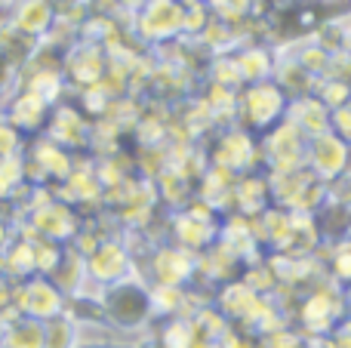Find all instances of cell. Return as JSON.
<instances>
[{
	"label": "cell",
	"mask_w": 351,
	"mask_h": 348,
	"mask_svg": "<svg viewBox=\"0 0 351 348\" xmlns=\"http://www.w3.org/2000/svg\"><path fill=\"white\" fill-rule=\"evenodd\" d=\"M96 308L105 324H111L117 333H123L133 343L145 339L152 333V327L158 324L152 306V287H148V281L142 275L102 287L96 296Z\"/></svg>",
	"instance_id": "cell-1"
},
{
	"label": "cell",
	"mask_w": 351,
	"mask_h": 348,
	"mask_svg": "<svg viewBox=\"0 0 351 348\" xmlns=\"http://www.w3.org/2000/svg\"><path fill=\"white\" fill-rule=\"evenodd\" d=\"M346 318V299H342V287L330 277H321L315 287L299 293L296 312H293V327L308 336H327L336 330V324Z\"/></svg>",
	"instance_id": "cell-2"
},
{
	"label": "cell",
	"mask_w": 351,
	"mask_h": 348,
	"mask_svg": "<svg viewBox=\"0 0 351 348\" xmlns=\"http://www.w3.org/2000/svg\"><path fill=\"white\" fill-rule=\"evenodd\" d=\"M290 96L271 80L262 84H247V90L237 92V127L250 129V133H268L271 127H278L287 114Z\"/></svg>",
	"instance_id": "cell-3"
},
{
	"label": "cell",
	"mask_w": 351,
	"mask_h": 348,
	"mask_svg": "<svg viewBox=\"0 0 351 348\" xmlns=\"http://www.w3.org/2000/svg\"><path fill=\"white\" fill-rule=\"evenodd\" d=\"M185 12L188 6L179 0H148L133 18L130 31L139 43L158 47V43H173L176 37H185Z\"/></svg>",
	"instance_id": "cell-4"
},
{
	"label": "cell",
	"mask_w": 351,
	"mask_h": 348,
	"mask_svg": "<svg viewBox=\"0 0 351 348\" xmlns=\"http://www.w3.org/2000/svg\"><path fill=\"white\" fill-rule=\"evenodd\" d=\"M139 275L148 284H167V287H191L197 277V253L160 240L148 250V265H139Z\"/></svg>",
	"instance_id": "cell-5"
},
{
	"label": "cell",
	"mask_w": 351,
	"mask_h": 348,
	"mask_svg": "<svg viewBox=\"0 0 351 348\" xmlns=\"http://www.w3.org/2000/svg\"><path fill=\"white\" fill-rule=\"evenodd\" d=\"M86 275H90L93 287H111L117 281H127V277L139 275V265H136V253L133 244L127 238H105L96 250L86 256Z\"/></svg>",
	"instance_id": "cell-6"
},
{
	"label": "cell",
	"mask_w": 351,
	"mask_h": 348,
	"mask_svg": "<svg viewBox=\"0 0 351 348\" xmlns=\"http://www.w3.org/2000/svg\"><path fill=\"white\" fill-rule=\"evenodd\" d=\"M262 164V148L250 129L243 127H228L219 133V139L210 148V166L231 173V176H247Z\"/></svg>",
	"instance_id": "cell-7"
},
{
	"label": "cell",
	"mask_w": 351,
	"mask_h": 348,
	"mask_svg": "<svg viewBox=\"0 0 351 348\" xmlns=\"http://www.w3.org/2000/svg\"><path fill=\"white\" fill-rule=\"evenodd\" d=\"M259 148H262V164L268 166L271 176L302 170L305 158H308V139H305L290 121H280L278 127L262 133Z\"/></svg>",
	"instance_id": "cell-8"
},
{
	"label": "cell",
	"mask_w": 351,
	"mask_h": 348,
	"mask_svg": "<svg viewBox=\"0 0 351 348\" xmlns=\"http://www.w3.org/2000/svg\"><path fill=\"white\" fill-rule=\"evenodd\" d=\"M12 306H16V312L25 314V318H37L47 324V321L68 312V296L56 287L53 277L31 275V277H25V281H16Z\"/></svg>",
	"instance_id": "cell-9"
},
{
	"label": "cell",
	"mask_w": 351,
	"mask_h": 348,
	"mask_svg": "<svg viewBox=\"0 0 351 348\" xmlns=\"http://www.w3.org/2000/svg\"><path fill=\"white\" fill-rule=\"evenodd\" d=\"M348 164H351V145L342 139V136H336L333 129L315 136V139H308V158H305V166L315 173V179L333 185L336 179H342L348 173Z\"/></svg>",
	"instance_id": "cell-10"
},
{
	"label": "cell",
	"mask_w": 351,
	"mask_h": 348,
	"mask_svg": "<svg viewBox=\"0 0 351 348\" xmlns=\"http://www.w3.org/2000/svg\"><path fill=\"white\" fill-rule=\"evenodd\" d=\"M43 136H49L53 142H59L68 151L86 148L93 142V121L77 108V105H65L59 102L49 114V123L43 129Z\"/></svg>",
	"instance_id": "cell-11"
},
{
	"label": "cell",
	"mask_w": 351,
	"mask_h": 348,
	"mask_svg": "<svg viewBox=\"0 0 351 348\" xmlns=\"http://www.w3.org/2000/svg\"><path fill=\"white\" fill-rule=\"evenodd\" d=\"M56 105H49L47 99H40L37 92H28L22 86H12V92L3 102V117L19 129V133H40L47 129L49 114Z\"/></svg>",
	"instance_id": "cell-12"
},
{
	"label": "cell",
	"mask_w": 351,
	"mask_h": 348,
	"mask_svg": "<svg viewBox=\"0 0 351 348\" xmlns=\"http://www.w3.org/2000/svg\"><path fill=\"white\" fill-rule=\"evenodd\" d=\"M6 18L22 34L43 40L56 28V6H53V0H10L6 3Z\"/></svg>",
	"instance_id": "cell-13"
},
{
	"label": "cell",
	"mask_w": 351,
	"mask_h": 348,
	"mask_svg": "<svg viewBox=\"0 0 351 348\" xmlns=\"http://www.w3.org/2000/svg\"><path fill=\"white\" fill-rule=\"evenodd\" d=\"M333 111L315 96V92H305V96H293L290 105H287L284 121H290L305 139H315L321 133H330L333 129Z\"/></svg>",
	"instance_id": "cell-14"
},
{
	"label": "cell",
	"mask_w": 351,
	"mask_h": 348,
	"mask_svg": "<svg viewBox=\"0 0 351 348\" xmlns=\"http://www.w3.org/2000/svg\"><path fill=\"white\" fill-rule=\"evenodd\" d=\"M0 271L10 275L12 281H25V277L37 275V262H34V240L19 234L3 253H0Z\"/></svg>",
	"instance_id": "cell-15"
},
{
	"label": "cell",
	"mask_w": 351,
	"mask_h": 348,
	"mask_svg": "<svg viewBox=\"0 0 351 348\" xmlns=\"http://www.w3.org/2000/svg\"><path fill=\"white\" fill-rule=\"evenodd\" d=\"M47 343V324L37 318H19L3 324V348H43Z\"/></svg>",
	"instance_id": "cell-16"
},
{
	"label": "cell",
	"mask_w": 351,
	"mask_h": 348,
	"mask_svg": "<svg viewBox=\"0 0 351 348\" xmlns=\"http://www.w3.org/2000/svg\"><path fill=\"white\" fill-rule=\"evenodd\" d=\"M237 68L243 74V84H262V80H271L274 77V59L265 47L253 43V47H241V53L234 55Z\"/></svg>",
	"instance_id": "cell-17"
},
{
	"label": "cell",
	"mask_w": 351,
	"mask_h": 348,
	"mask_svg": "<svg viewBox=\"0 0 351 348\" xmlns=\"http://www.w3.org/2000/svg\"><path fill=\"white\" fill-rule=\"evenodd\" d=\"M327 269V277L336 281L339 287L351 284V238L342 240H327V256H317Z\"/></svg>",
	"instance_id": "cell-18"
},
{
	"label": "cell",
	"mask_w": 351,
	"mask_h": 348,
	"mask_svg": "<svg viewBox=\"0 0 351 348\" xmlns=\"http://www.w3.org/2000/svg\"><path fill=\"white\" fill-rule=\"evenodd\" d=\"M80 345V327L71 312L47 321V343L43 348H77Z\"/></svg>",
	"instance_id": "cell-19"
},
{
	"label": "cell",
	"mask_w": 351,
	"mask_h": 348,
	"mask_svg": "<svg viewBox=\"0 0 351 348\" xmlns=\"http://www.w3.org/2000/svg\"><path fill=\"white\" fill-rule=\"evenodd\" d=\"M22 154H25L22 133H19V129L3 117V111H0V166L16 160V158H22Z\"/></svg>",
	"instance_id": "cell-20"
},
{
	"label": "cell",
	"mask_w": 351,
	"mask_h": 348,
	"mask_svg": "<svg viewBox=\"0 0 351 348\" xmlns=\"http://www.w3.org/2000/svg\"><path fill=\"white\" fill-rule=\"evenodd\" d=\"M12 296H16V281L0 271V321H3V324L12 318H19L16 306H12Z\"/></svg>",
	"instance_id": "cell-21"
},
{
	"label": "cell",
	"mask_w": 351,
	"mask_h": 348,
	"mask_svg": "<svg viewBox=\"0 0 351 348\" xmlns=\"http://www.w3.org/2000/svg\"><path fill=\"white\" fill-rule=\"evenodd\" d=\"M108 3H111V6H114V10H117V12H121V16L133 18V16H136V12H139V10H142V6H145V3H148V0H108Z\"/></svg>",
	"instance_id": "cell-22"
},
{
	"label": "cell",
	"mask_w": 351,
	"mask_h": 348,
	"mask_svg": "<svg viewBox=\"0 0 351 348\" xmlns=\"http://www.w3.org/2000/svg\"><path fill=\"white\" fill-rule=\"evenodd\" d=\"M333 339H336V345H339V348H351V321L348 318H342L339 324H336Z\"/></svg>",
	"instance_id": "cell-23"
},
{
	"label": "cell",
	"mask_w": 351,
	"mask_h": 348,
	"mask_svg": "<svg viewBox=\"0 0 351 348\" xmlns=\"http://www.w3.org/2000/svg\"><path fill=\"white\" fill-rule=\"evenodd\" d=\"M342 299H346V318L351 321V284L348 287H342Z\"/></svg>",
	"instance_id": "cell-24"
},
{
	"label": "cell",
	"mask_w": 351,
	"mask_h": 348,
	"mask_svg": "<svg viewBox=\"0 0 351 348\" xmlns=\"http://www.w3.org/2000/svg\"><path fill=\"white\" fill-rule=\"evenodd\" d=\"M179 3H185V6H200V3H206V0H179Z\"/></svg>",
	"instance_id": "cell-25"
},
{
	"label": "cell",
	"mask_w": 351,
	"mask_h": 348,
	"mask_svg": "<svg viewBox=\"0 0 351 348\" xmlns=\"http://www.w3.org/2000/svg\"><path fill=\"white\" fill-rule=\"evenodd\" d=\"M0 348H3V321H0Z\"/></svg>",
	"instance_id": "cell-26"
},
{
	"label": "cell",
	"mask_w": 351,
	"mask_h": 348,
	"mask_svg": "<svg viewBox=\"0 0 351 348\" xmlns=\"http://www.w3.org/2000/svg\"><path fill=\"white\" fill-rule=\"evenodd\" d=\"M6 3H10V0H0V10H6Z\"/></svg>",
	"instance_id": "cell-27"
},
{
	"label": "cell",
	"mask_w": 351,
	"mask_h": 348,
	"mask_svg": "<svg viewBox=\"0 0 351 348\" xmlns=\"http://www.w3.org/2000/svg\"><path fill=\"white\" fill-rule=\"evenodd\" d=\"M3 102H6V99H3V96H0V111H3Z\"/></svg>",
	"instance_id": "cell-28"
},
{
	"label": "cell",
	"mask_w": 351,
	"mask_h": 348,
	"mask_svg": "<svg viewBox=\"0 0 351 348\" xmlns=\"http://www.w3.org/2000/svg\"><path fill=\"white\" fill-rule=\"evenodd\" d=\"M327 3H330V0H327Z\"/></svg>",
	"instance_id": "cell-29"
}]
</instances>
